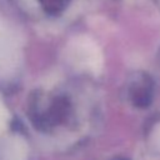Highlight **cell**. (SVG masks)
<instances>
[{
  "label": "cell",
  "mask_w": 160,
  "mask_h": 160,
  "mask_svg": "<svg viewBox=\"0 0 160 160\" xmlns=\"http://www.w3.org/2000/svg\"><path fill=\"white\" fill-rule=\"evenodd\" d=\"M70 0H31L32 5L39 10H42L45 14L55 15L60 12Z\"/></svg>",
  "instance_id": "obj_1"
}]
</instances>
